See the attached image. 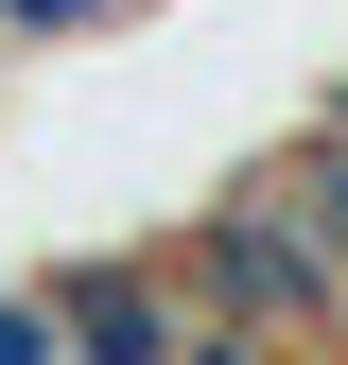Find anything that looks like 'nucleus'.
Returning <instances> with one entry per match:
<instances>
[{"mask_svg": "<svg viewBox=\"0 0 348 365\" xmlns=\"http://www.w3.org/2000/svg\"><path fill=\"white\" fill-rule=\"evenodd\" d=\"M53 365H70V348H53Z\"/></svg>", "mask_w": 348, "mask_h": 365, "instance_id": "1", "label": "nucleus"}]
</instances>
